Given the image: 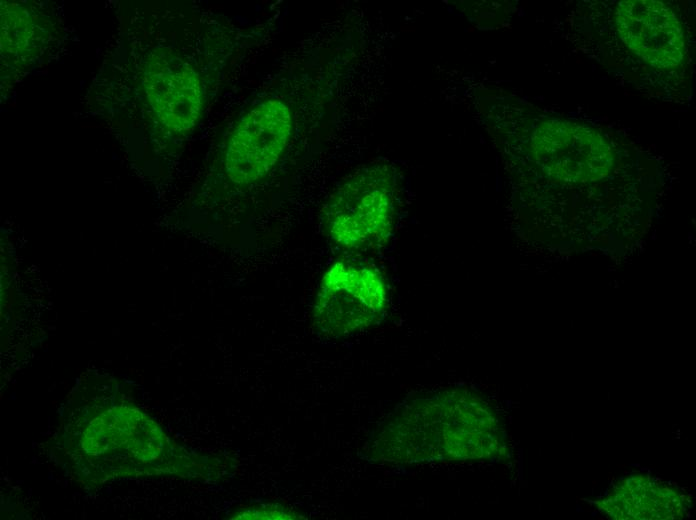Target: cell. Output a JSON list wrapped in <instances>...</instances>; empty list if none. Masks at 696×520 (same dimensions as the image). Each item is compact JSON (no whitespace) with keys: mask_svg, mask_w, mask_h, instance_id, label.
<instances>
[{"mask_svg":"<svg viewBox=\"0 0 696 520\" xmlns=\"http://www.w3.org/2000/svg\"><path fill=\"white\" fill-rule=\"evenodd\" d=\"M691 501L677 487L644 473L617 480L596 501L598 510L614 520H675L687 515Z\"/></svg>","mask_w":696,"mask_h":520,"instance_id":"obj_9","label":"cell"},{"mask_svg":"<svg viewBox=\"0 0 696 520\" xmlns=\"http://www.w3.org/2000/svg\"><path fill=\"white\" fill-rule=\"evenodd\" d=\"M399 177L386 163L365 166L333 191L323 209L329 239L342 250L367 252L384 246L396 222Z\"/></svg>","mask_w":696,"mask_h":520,"instance_id":"obj_3","label":"cell"},{"mask_svg":"<svg viewBox=\"0 0 696 520\" xmlns=\"http://www.w3.org/2000/svg\"><path fill=\"white\" fill-rule=\"evenodd\" d=\"M115 404L112 400L108 406L100 407L111 428L89 407L81 409L83 418L70 419L73 425L69 429L75 432L65 445L77 461H86L96 469H115V477H121V470L124 477L173 474L183 466L180 463L186 465L174 460L185 452L174 450L157 423L130 404Z\"/></svg>","mask_w":696,"mask_h":520,"instance_id":"obj_2","label":"cell"},{"mask_svg":"<svg viewBox=\"0 0 696 520\" xmlns=\"http://www.w3.org/2000/svg\"><path fill=\"white\" fill-rule=\"evenodd\" d=\"M292 515H289L287 513H283L282 509L278 511V508H255L254 511L252 509H249L247 512H243L238 514L234 518H240V519H261V518H293L291 517Z\"/></svg>","mask_w":696,"mask_h":520,"instance_id":"obj_11","label":"cell"},{"mask_svg":"<svg viewBox=\"0 0 696 520\" xmlns=\"http://www.w3.org/2000/svg\"><path fill=\"white\" fill-rule=\"evenodd\" d=\"M530 148L546 177L562 184L601 180L615 164L614 150L600 132L568 119L542 120L532 133Z\"/></svg>","mask_w":696,"mask_h":520,"instance_id":"obj_5","label":"cell"},{"mask_svg":"<svg viewBox=\"0 0 696 520\" xmlns=\"http://www.w3.org/2000/svg\"><path fill=\"white\" fill-rule=\"evenodd\" d=\"M374 459L395 464L500 460L508 434L497 407L466 387L442 388L404 400L370 444Z\"/></svg>","mask_w":696,"mask_h":520,"instance_id":"obj_1","label":"cell"},{"mask_svg":"<svg viewBox=\"0 0 696 520\" xmlns=\"http://www.w3.org/2000/svg\"><path fill=\"white\" fill-rule=\"evenodd\" d=\"M1 11L2 54L17 60L29 57L36 50L37 38L42 36L33 16L15 4L2 5Z\"/></svg>","mask_w":696,"mask_h":520,"instance_id":"obj_10","label":"cell"},{"mask_svg":"<svg viewBox=\"0 0 696 520\" xmlns=\"http://www.w3.org/2000/svg\"><path fill=\"white\" fill-rule=\"evenodd\" d=\"M292 112L277 98L251 108L233 128L225 148V172L246 187L264 178L276 165L291 138Z\"/></svg>","mask_w":696,"mask_h":520,"instance_id":"obj_6","label":"cell"},{"mask_svg":"<svg viewBox=\"0 0 696 520\" xmlns=\"http://www.w3.org/2000/svg\"><path fill=\"white\" fill-rule=\"evenodd\" d=\"M143 87L158 123L168 132L182 134L198 123L204 92L195 67L169 48H156L144 63Z\"/></svg>","mask_w":696,"mask_h":520,"instance_id":"obj_7","label":"cell"},{"mask_svg":"<svg viewBox=\"0 0 696 520\" xmlns=\"http://www.w3.org/2000/svg\"><path fill=\"white\" fill-rule=\"evenodd\" d=\"M615 26L627 48L657 69L679 66L687 51L684 26L674 9L662 1H621Z\"/></svg>","mask_w":696,"mask_h":520,"instance_id":"obj_8","label":"cell"},{"mask_svg":"<svg viewBox=\"0 0 696 520\" xmlns=\"http://www.w3.org/2000/svg\"><path fill=\"white\" fill-rule=\"evenodd\" d=\"M389 291L375 267L337 260L323 274L312 309L315 330L339 338L371 328L385 317Z\"/></svg>","mask_w":696,"mask_h":520,"instance_id":"obj_4","label":"cell"}]
</instances>
